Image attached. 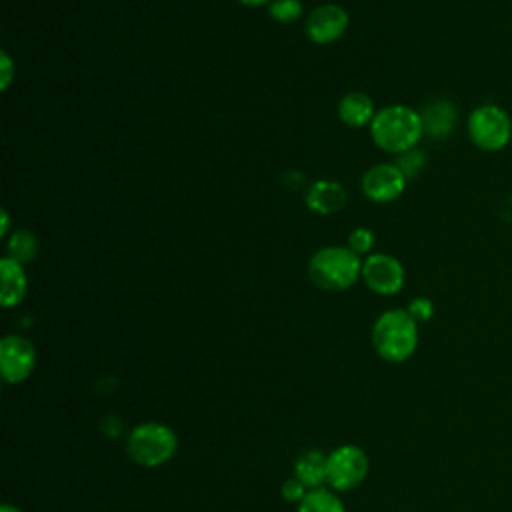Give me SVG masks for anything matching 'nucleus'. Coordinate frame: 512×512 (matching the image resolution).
Wrapping results in <instances>:
<instances>
[{"mask_svg": "<svg viewBox=\"0 0 512 512\" xmlns=\"http://www.w3.org/2000/svg\"><path fill=\"white\" fill-rule=\"evenodd\" d=\"M36 366V346L20 334H6L0 340V372L10 384L24 382Z\"/></svg>", "mask_w": 512, "mask_h": 512, "instance_id": "obj_8", "label": "nucleus"}, {"mask_svg": "<svg viewBox=\"0 0 512 512\" xmlns=\"http://www.w3.org/2000/svg\"><path fill=\"white\" fill-rule=\"evenodd\" d=\"M178 450L176 432L162 422H142L132 428L126 440L130 460L144 468H158L172 460Z\"/></svg>", "mask_w": 512, "mask_h": 512, "instance_id": "obj_4", "label": "nucleus"}, {"mask_svg": "<svg viewBox=\"0 0 512 512\" xmlns=\"http://www.w3.org/2000/svg\"><path fill=\"white\" fill-rule=\"evenodd\" d=\"M268 14L282 24L296 22L302 16V2L300 0H272L268 4Z\"/></svg>", "mask_w": 512, "mask_h": 512, "instance_id": "obj_18", "label": "nucleus"}, {"mask_svg": "<svg viewBox=\"0 0 512 512\" xmlns=\"http://www.w3.org/2000/svg\"><path fill=\"white\" fill-rule=\"evenodd\" d=\"M294 478H298L308 490L322 488L326 484V454L320 450H304L294 464Z\"/></svg>", "mask_w": 512, "mask_h": 512, "instance_id": "obj_15", "label": "nucleus"}, {"mask_svg": "<svg viewBox=\"0 0 512 512\" xmlns=\"http://www.w3.org/2000/svg\"><path fill=\"white\" fill-rule=\"evenodd\" d=\"M348 12L338 4H320L306 16L304 30L314 44H332L348 28Z\"/></svg>", "mask_w": 512, "mask_h": 512, "instance_id": "obj_10", "label": "nucleus"}, {"mask_svg": "<svg viewBox=\"0 0 512 512\" xmlns=\"http://www.w3.org/2000/svg\"><path fill=\"white\" fill-rule=\"evenodd\" d=\"M306 494H308V488H306L298 478L284 480V484H282V498H284V500L300 504Z\"/></svg>", "mask_w": 512, "mask_h": 512, "instance_id": "obj_22", "label": "nucleus"}, {"mask_svg": "<svg viewBox=\"0 0 512 512\" xmlns=\"http://www.w3.org/2000/svg\"><path fill=\"white\" fill-rule=\"evenodd\" d=\"M376 116L374 100L364 92H348L338 102V118L350 128H362Z\"/></svg>", "mask_w": 512, "mask_h": 512, "instance_id": "obj_14", "label": "nucleus"}, {"mask_svg": "<svg viewBox=\"0 0 512 512\" xmlns=\"http://www.w3.org/2000/svg\"><path fill=\"white\" fill-rule=\"evenodd\" d=\"M420 116L424 134L440 140L452 134L458 120V110L450 100H434L424 108V112H420Z\"/></svg>", "mask_w": 512, "mask_h": 512, "instance_id": "obj_13", "label": "nucleus"}, {"mask_svg": "<svg viewBox=\"0 0 512 512\" xmlns=\"http://www.w3.org/2000/svg\"><path fill=\"white\" fill-rule=\"evenodd\" d=\"M362 276V260L348 246H324L308 260V278L316 288L342 292Z\"/></svg>", "mask_w": 512, "mask_h": 512, "instance_id": "obj_3", "label": "nucleus"}, {"mask_svg": "<svg viewBox=\"0 0 512 512\" xmlns=\"http://www.w3.org/2000/svg\"><path fill=\"white\" fill-rule=\"evenodd\" d=\"M296 512H346L342 500L332 488H314L298 504Z\"/></svg>", "mask_w": 512, "mask_h": 512, "instance_id": "obj_17", "label": "nucleus"}, {"mask_svg": "<svg viewBox=\"0 0 512 512\" xmlns=\"http://www.w3.org/2000/svg\"><path fill=\"white\" fill-rule=\"evenodd\" d=\"M418 322L406 308L382 312L372 326V346L376 354L392 364L408 360L418 348Z\"/></svg>", "mask_w": 512, "mask_h": 512, "instance_id": "obj_2", "label": "nucleus"}, {"mask_svg": "<svg viewBox=\"0 0 512 512\" xmlns=\"http://www.w3.org/2000/svg\"><path fill=\"white\" fill-rule=\"evenodd\" d=\"M304 202L312 212H316L320 216H330L344 208L346 190L336 180H316L306 190Z\"/></svg>", "mask_w": 512, "mask_h": 512, "instance_id": "obj_11", "label": "nucleus"}, {"mask_svg": "<svg viewBox=\"0 0 512 512\" xmlns=\"http://www.w3.org/2000/svg\"><path fill=\"white\" fill-rule=\"evenodd\" d=\"M0 276H2V288H0V302L4 308L18 306L28 290V278L24 272V264L4 256L0 258Z\"/></svg>", "mask_w": 512, "mask_h": 512, "instance_id": "obj_12", "label": "nucleus"}, {"mask_svg": "<svg viewBox=\"0 0 512 512\" xmlns=\"http://www.w3.org/2000/svg\"><path fill=\"white\" fill-rule=\"evenodd\" d=\"M368 466V456L360 446L342 444L326 454V484L336 492L352 490L362 484Z\"/></svg>", "mask_w": 512, "mask_h": 512, "instance_id": "obj_6", "label": "nucleus"}, {"mask_svg": "<svg viewBox=\"0 0 512 512\" xmlns=\"http://www.w3.org/2000/svg\"><path fill=\"white\" fill-rule=\"evenodd\" d=\"M350 250H354L358 256L368 254L374 248V232L370 228L358 226L348 234V244Z\"/></svg>", "mask_w": 512, "mask_h": 512, "instance_id": "obj_20", "label": "nucleus"}, {"mask_svg": "<svg viewBox=\"0 0 512 512\" xmlns=\"http://www.w3.org/2000/svg\"><path fill=\"white\" fill-rule=\"evenodd\" d=\"M0 220H2V226H0V236H6L8 234V226H10V214L6 208H2L0 212Z\"/></svg>", "mask_w": 512, "mask_h": 512, "instance_id": "obj_24", "label": "nucleus"}, {"mask_svg": "<svg viewBox=\"0 0 512 512\" xmlns=\"http://www.w3.org/2000/svg\"><path fill=\"white\" fill-rule=\"evenodd\" d=\"M0 512H22V510H20V508H16V506H12V504H2Z\"/></svg>", "mask_w": 512, "mask_h": 512, "instance_id": "obj_26", "label": "nucleus"}, {"mask_svg": "<svg viewBox=\"0 0 512 512\" xmlns=\"http://www.w3.org/2000/svg\"><path fill=\"white\" fill-rule=\"evenodd\" d=\"M470 142L482 152H500L512 140V116L494 102L478 104L466 118Z\"/></svg>", "mask_w": 512, "mask_h": 512, "instance_id": "obj_5", "label": "nucleus"}, {"mask_svg": "<svg viewBox=\"0 0 512 512\" xmlns=\"http://www.w3.org/2000/svg\"><path fill=\"white\" fill-rule=\"evenodd\" d=\"M406 310L412 314V318H414L416 322H426V320H430V318L434 316V304H432V300L426 298V296H418V298L410 300V304H408Z\"/></svg>", "mask_w": 512, "mask_h": 512, "instance_id": "obj_21", "label": "nucleus"}, {"mask_svg": "<svg viewBox=\"0 0 512 512\" xmlns=\"http://www.w3.org/2000/svg\"><path fill=\"white\" fill-rule=\"evenodd\" d=\"M14 72H16V68H14L10 54L6 50H2L0 52V88L2 90H8V86L12 84Z\"/></svg>", "mask_w": 512, "mask_h": 512, "instance_id": "obj_23", "label": "nucleus"}, {"mask_svg": "<svg viewBox=\"0 0 512 512\" xmlns=\"http://www.w3.org/2000/svg\"><path fill=\"white\" fill-rule=\"evenodd\" d=\"M394 164H396V166L404 172V176L410 180V178H414V176L424 168L426 156H424L422 150L412 148V150H408V152L398 154V160H396Z\"/></svg>", "mask_w": 512, "mask_h": 512, "instance_id": "obj_19", "label": "nucleus"}, {"mask_svg": "<svg viewBox=\"0 0 512 512\" xmlns=\"http://www.w3.org/2000/svg\"><path fill=\"white\" fill-rule=\"evenodd\" d=\"M244 6H262V4H270L272 0H238Z\"/></svg>", "mask_w": 512, "mask_h": 512, "instance_id": "obj_25", "label": "nucleus"}, {"mask_svg": "<svg viewBox=\"0 0 512 512\" xmlns=\"http://www.w3.org/2000/svg\"><path fill=\"white\" fill-rule=\"evenodd\" d=\"M364 284L380 296H392L402 290L406 280V270L398 258L392 254H368L362 260V276Z\"/></svg>", "mask_w": 512, "mask_h": 512, "instance_id": "obj_7", "label": "nucleus"}, {"mask_svg": "<svg viewBox=\"0 0 512 512\" xmlns=\"http://www.w3.org/2000/svg\"><path fill=\"white\" fill-rule=\"evenodd\" d=\"M38 248H40V242L36 238V234L32 230H26V228H20V230H14L12 236L8 238V258L20 262V264H28L36 258L38 254Z\"/></svg>", "mask_w": 512, "mask_h": 512, "instance_id": "obj_16", "label": "nucleus"}, {"mask_svg": "<svg viewBox=\"0 0 512 512\" xmlns=\"http://www.w3.org/2000/svg\"><path fill=\"white\" fill-rule=\"evenodd\" d=\"M372 142L390 154H402L422 140L424 124L420 112L406 104H390L376 112L370 122Z\"/></svg>", "mask_w": 512, "mask_h": 512, "instance_id": "obj_1", "label": "nucleus"}, {"mask_svg": "<svg viewBox=\"0 0 512 512\" xmlns=\"http://www.w3.org/2000/svg\"><path fill=\"white\" fill-rule=\"evenodd\" d=\"M408 178L396 164H374L360 180L362 194L376 204H390L398 200L406 190Z\"/></svg>", "mask_w": 512, "mask_h": 512, "instance_id": "obj_9", "label": "nucleus"}]
</instances>
